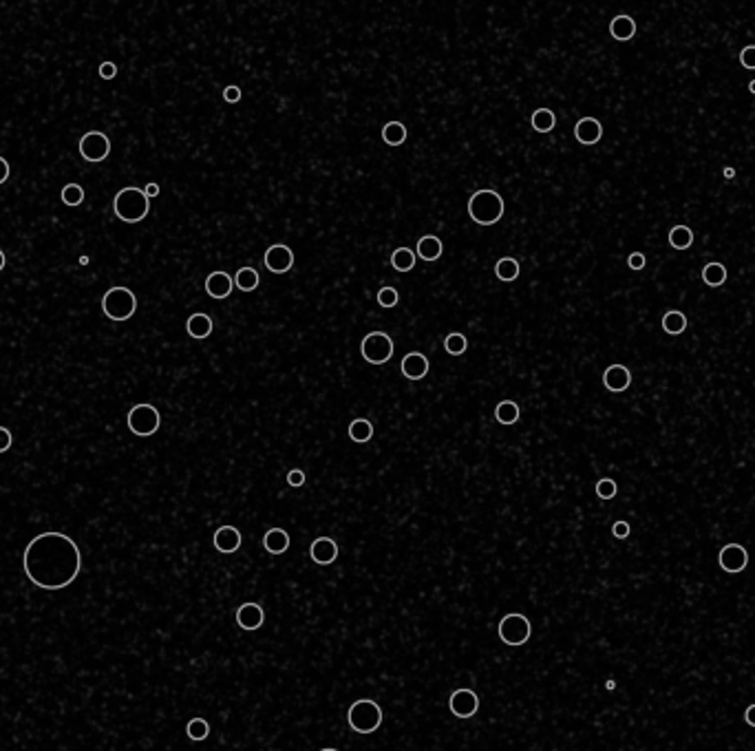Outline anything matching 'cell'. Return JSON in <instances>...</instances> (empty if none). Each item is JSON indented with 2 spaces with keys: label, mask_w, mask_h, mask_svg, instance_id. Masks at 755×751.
Instances as JSON below:
<instances>
[{
  "label": "cell",
  "mask_w": 755,
  "mask_h": 751,
  "mask_svg": "<svg viewBox=\"0 0 755 751\" xmlns=\"http://www.w3.org/2000/svg\"><path fill=\"white\" fill-rule=\"evenodd\" d=\"M663 330H665V334H669V336L682 334L684 330H687V316H684V312L669 310L667 314L663 316Z\"/></svg>",
  "instance_id": "28"
},
{
  "label": "cell",
  "mask_w": 755,
  "mask_h": 751,
  "mask_svg": "<svg viewBox=\"0 0 755 751\" xmlns=\"http://www.w3.org/2000/svg\"><path fill=\"white\" fill-rule=\"evenodd\" d=\"M718 563H720V568L724 572H729V575H738V572L747 570L749 552H747V548L742 546V543H727V546H722V550H720Z\"/></svg>",
  "instance_id": "11"
},
{
  "label": "cell",
  "mask_w": 755,
  "mask_h": 751,
  "mask_svg": "<svg viewBox=\"0 0 755 751\" xmlns=\"http://www.w3.org/2000/svg\"><path fill=\"white\" fill-rule=\"evenodd\" d=\"M375 301H378V305H380V308L391 310V308H395V305H397V301H400V294H397V290L391 288V285H384V288L378 290Z\"/></svg>",
  "instance_id": "37"
},
{
  "label": "cell",
  "mask_w": 755,
  "mask_h": 751,
  "mask_svg": "<svg viewBox=\"0 0 755 751\" xmlns=\"http://www.w3.org/2000/svg\"><path fill=\"white\" fill-rule=\"evenodd\" d=\"M347 723L356 734H373L382 725V709L371 698H360L347 711Z\"/></svg>",
  "instance_id": "5"
},
{
  "label": "cell",
  "mask_w": 755,
  "mask_h": 751,
  "mask_svg": "<svg viewBox=\"0 0 755 751\" xmlns=\"http://www.w3.org/2000/svg\"><path fill=\"white\" fill-rule=\"evenodd\" d=\"M265 621V612L258 604H241L236 608V624L241 630H258Z\"/></svg>",
  "instance_id": "17"
},
{
  "label": "cell",
  "mask_w": 755,
  "mask_h": 751,
  "mask_svg": "<svg viewBox=\"0 0 755 751\" xmlns=\"http://www.w3.org/2000/svg\"><path fill=\"white\" fill-rule=\"evenodd\" d=\"M749 91H751V93H755V80H753V82L749 84Z\"/></svg>",
  "instance_id": "51"
},
{
  "label": "cell",
  "mask_w": 755,
  "mask_h": 751,
  "mask_svg": "<svg viewBox=\"0 0 755 751\" xmlns=\"http://www.w3.org/2000/svg\"><path fill=\"white\" fill-rule=\"evenodd\" d=\"M186 734L190 740H195V743H201V740H206L208 736H210V725H208L206 718L197 716L186 725Z\"/></svg>",
  "instance_id": "34"
},
{
  "label": "cell",
  "mask_w": 755,
  "mask_h": 751,
  "mask_svg": "<svg viewBox=\"0 0 755 751\" xmlns=\"http://www.w3.org/2000/svg\"><path fill=\"white\" fill-rule=\"evenodd\" d=\"M727 268H724L722 263L713 261V263H707L702 268V281L709 285V288H720V285L727 281Z\"/></svg>",
  "instance_id": "31"
},
{
  "label": "cell",
  "mask_w": 755,
  "mask_h": 751,
  "mask_svg": "<svg viewBox=\"0 0 755 751\" xmlns=\"http://www.w3.org/2000/svg\"><path fill=\"white\" fill-rule=\"evenodd\" d=\"M232 279H234V288L241 290V292H254L258 288V283H261V276H258V272L254 268H250V265L236 270V274L232 276Z\"/></svg>",
  "instance_id": "25"
},
{
  "label": "cell",
  "mask_w": 755,
  "mask_h": 751,
  "mask_svg": "<svg viewBox=\"0 0 755 751\" xmlns=\"http://www.w3.org/2000/svg\"><path fill=\"white\" fill-rule=\"evenodd\" d=\"M214 548L219 552H225V555H230V552L238 550L241 548V530L234 528V526H221L214 530Z\"/></svg>",
  "instance_id": "19"
},
{
  "label": "cell",
  "mask_w": 755,
  "mask_h": 751,
  "mask_svg": "<svg viewBox=\"0 0 755 751\" xmlns=\"http://www.w3.org/2000/svg\"><path fill=\"white\" fill-rule=\"evenodd\" d=\"M497 635H499L502 643L506 645H523L528 643V639L532 635V626L525 615H519V612H510V615L502 617L499 628H497Z\"/></svg>",
  "instance_id": "6"
},
{
  "label": "cell",
  "mask_w": 755,
  "mask_h": 751,
  "mask_svg": "<svg viewBox=\"0 0 755 751\" xmlns=\"http://www.w3.org/2000/svg\"><path fill=\"white\" fill-rule=\"evenodd\" d=\"M616 493H619V487H616V482L612 478H603L596 482V495L601 500H612L616 497Z\"/></svg>",
  "instance_id": "38"
},
{
  "label": "cell",
  "mask_w": 755,
  "mask_h": 751,
  "mask_svg": "<svg viewBox=\"0 0 755 751\" xmlns=\"http://www.w3.org/2000/svg\"><path fill=\"white\" fill-rule=\"evenodd\" d=\"M612 535H614L616 539H625V537L630 535V524H628V521H614V526H612Z\"/></svg>",
  "instance_id": "43"
},
{
  "label": "cell",
  "mask_w": 755,
  "mask_h": 751,
  "mask_svg": "<svg viewBox=\"0 0 755 751\" xmlns=\"http://www.w3.org/2000/svg\"><path fill=\"white\" fill-rule=\"evenodd\" d=\"M263 263L267 272L272 274H285L292 270L294 265V252L290 245L285 243H276V245H270V248L265 250L263 254Z\"/></svg>",
  "instance_id": "10"
},
{
  "label": "cell",
  "mask_w": 755,
  "mask_h": 751,
  "mask_svg": "<svg viewBox=\"0 0 755 751\" xmlns=\"http://www.w3.org/2000/svg\"><path fill=\"white\" fill-rule=\"evenodd\" d=\"M186 332L193 336V338L197 341H203L208 338V336L212 334V319L203 312H197L193 314L190 319L186 321Z\"/></svg>",
  "instance_id": "22"
},
{
  "label": "cell",
  "mask_w": 755,
  "mask_h": 751,
  "mask_svg": "<svg viewBox=\"0 0 755 751\" xmlns=\"http://www.w3.org/2000/svg\"><path fill=\"white\" fill-rule=\"evenodd\" d=\"M740 64L749 71H755V45H747L740 51Z\"/></svg>",
  "instance_id": "39"
},
{
  "label": "cell",
  "mask_w": 755,
  "mask_h": 751,
  "mask_svg": "<svg viewBox=\"0 0 755 751\" xmlns=\"http://www.w3.org/2000/svg\"><path fill=\"white\" fill-rule=\"evenodd\" d=\"M521 274V265L515 256H502L499 261L495 263V276L504 283H512L519 279Z\"/></svg>",
  "instance_id": "24"
},
{
  "label": "cell",
  "mask_w": 755,
  "mask_h": 751,
  "mask_svg": "<svg viewBox=\"0 0 755 751\" xmlns=\"http://www.w3.org/2000/svg\"><path fill=\"white\" fill-rule=\"evenodd\" d=\"M466 210H469L471 221H475L477 225H495L504 217L506 204L504 197L493 188H482V190H475L471 195Z\"/></svg>",
  "instance_id": "2"
},
{
  "label": "cell",
  "mask_w": 755,
  "mask_h": 751,
  "mask_svg": "<svg viewBox=\"0 0 755 751\" xmlns=\"http://www.w3.org/2000/svg\"><path fill=\"white\" fill-rule=\"evenodd\" d=\"M223 100L227 102V104H236L238 100H241V88H238V86H225L223 88Z\"/></svg>",
  "instance_id": "42"
},
{
  "label": "cell",
  "mask_w": 755,
  "mask_h": 751,
  "mask_svg": "<svg viewBox=\"0 0 755 751\" xmlns=\"http://www.w3.org/2000/svg\"><path fill=\"white\" fill-rule=\"evenodd\" d=\"M5 263H7V256H5V252H3V250H0V272H3Z\"/></svg>",
  "instance_id": "50"
},
{
  "label": "cell",
  "mask_w": 755,
  "mask_h": 751,
  "mask_svg": "<svg viewBox=\"0 0 755 751\" xmlns=\"http://www.w3.org/2000/svg\"><path fill=\"white\" fill-rule=\"evenodd\" d=\"M603 384L605 389L612 393H621L632 384V371L625 367V365H610L608 369L603 371Z\"/></svg>",
  "instance_id": "15"
},
{
  "label": "cell",
  "mask_w": 755,
  "mask_h": 751,
  "mask_svg": "<svg viewBox=\"0 0 755 751\" xmlns=\"http://www.w3.org/2000/svg\"><path fill=\"white\" fill-rule=\"evenodd\" d=\"M444 349L451 356H462L469 349V341H466V336L462 332H453L444 338Z\"/></svg>",
  "instance_id": "35"
},
{
  "label": "cell",
  "mask_w": 755,
  "mask_h": 751,
  "mask_svg": "<svg viewBox=\"0 0 755 751\" xmlns=\"http://www.w3.org/2000/svg\"><path fill=\"white\" fill-rule=\"evenodd\" d=\"M144 195L148 197V199H153V197H157V195H159V184L148 182V184L144 186Z\"/></svg>",
  "instance_id": "47"
},
{
  "label": "cell",
  "mask_w": 755,
  "mask_h": 751,
  "mask_svg": "<svg viewBox=\"0 0 755 751\" xmlns=\"http://www.w3.org/2000/svg\"><path fill=\"white\" fill-rule=\"evenodd\" d=\"M349 438L358 444H364L373 438V424L367 418H356L349 424Z\"/></svg>",
  "instance_id": "32"
},
{
  "label": "cell",
  "mask_w": 755,
  "mask_h": 751,
  "mask_svg": "<svg viewBox=\"0 0 755 751\" xmlns=\"http://www.w3.org/2000/svg\"><path fill=\"white\" fill-rule=\"evenodd\" d=\"M393 338L384 332H369L360 341V356L369 365H384L393 356Z\"/></svg>",
  "instance_id": "7"
},
{
  "label": "cell",
  "mask_w": 755,
  "mask_h": 751,
  "mask_svg": "<svg viewBox=\"0 0 755 751\" xmlns=\"http://www.w3.org/2000/svg\"><path fill=\"white\" fill-rule=\"evenodd\" d=\"M310 557L318 566H330L338 559V543L332 537H318L310 548Z\"/></svg>",
  "instance_id": "18"
},
{
  "label": "cell",
  "mask_w": 755,
  "mask_h": 751,
  "mask_svg": "<svg viewBox=\"0 0 755 751\" xmlns=\"http://www.w3.org/2000/svg\"><path fill=\"white\" fill-rule=\"evenodd\" d=\"M722 175H724V180H733V177H735V171H733V168H731V166H724V171H722Z\"/></svg>",
  "instance_id": "49"
},
{
  "label": "cell",
  "mask_w": 755,
  "mask_h": 751,
  "mask_svg": "<svg viewBox=\"0 0 755 751\" xmlns=\"http://www.w3.org/2000/svg\"><path fill=\"white\" fill-rule=\"evenodd\" d=\"M429 369H431V362L422 352H409L400 362V371L404 378H409V380H422L424 376L429 373Z\"/></svg>",
  "instance_id": "13"
},
{
  "label": "cell",
  "mask_w": 755,
  "mask_h": 751,
  "mask_svg": "<svg viewBox=\"0 0 755 751\" xmlns=\"http://www.w3.org/2000/svg\"><path fill=\"white\" fill-rule=\"evenodd\" d=\"M669 245L673 250H689L693 245V232L687 225H673L669 230Z\"/></svg>",
  "instance_id": "30"
},
{
  "label": "cell",
  "mask_w": 755,
  "mask_h": 751,
  "mask_svg": "<svg viewBox=\"0 0 755 751\" xmlns=\"http://www.w3.org/2000/svg\"><path fill=\"white\" fill-rule=\"evenodd\" d=\"M744 720H747V725L755 727V703L747 707V711H744Z\"/></svg>",
  "instance_id": "48"
},
{
  "label": "cell",
  "mask_w": 755,
  "mask_h": 751,
  "mask_svg": "<svg viewBox=\"0 0 755 751\" xmlns=\"http://www.w3.org/2000/svg\"><path fill=\"white\" fill-rule=\"evenodd\" d=\"M263 546L270 555H283L290 548V532L283 528H270L263 537Z\"/></svg>",
  "instance_id": "21"
},
{
  "label": "cell",
  "mask_w": 755,
  "mask_h": 751,
  "mask_svg": "<svg viewBox=\"0 0 755 751\" xmlns=\"http://www.w3.org/2000/svg\"><path fill=\"white\" fill-rule=\"evenodd\" d=\"M574 137L583 146H594L603 137V126L596 117H581L574 124Z\"/></svg>",
  "instance_id": "16"
},
{
  "label": "cell",
  "mask_w": 755,
  "mask_h": 751,
  "mask_svg": "<svg viewBox=\"0 0 755 751\" xmlns=\"http://www.w3.org/2000/svg\"><path fill=\"white\" fill-rule=\"evenodd\" d=\"M287 484H290V487H294V489H301L303 487V484H305V471H301V469H292L290 473H287Z\"/></svg>",
  "instance_id": "40"
},
{
  "label": "cell",
  "mask_w": 755,
  "mask_h": 751,
  "mask_svg": "<svg viewBox=\"0 0 755 751\" xmlns=\"http://www.w3.org/2000/svg\"><path fill=\"white\" fill-rule=\"evenodd\" d=\"M148 210H151V204H148V197L144 195V188L126 186L113 199V212L117 219L124 223L144 221L148 217Z\"/></svg>",
  "instance_id": "3"
},
{
  "label": "cell",
  "mask_w": 755,
  "mask_h": 751,
  "mask_svg": "<svg viewBox=\"0 0 755 751\" xmlns=\"http://www.w3.org/2000/svg\"><path fill=\"white\" fill-rule=\"evenodd\" d=\"M645 263H647V259H645V254H643V252H632V254L628 256V265H630V270H643V268H645Z\"/></svg>",
  "instance_id": "41"
},
{
  "label": "cell",
  "mask_w": 755,
  "mask_h": 751,
  "mask_svg": "<svg viewBox=\"0 0 755 751\" xmlns=\"http://www.w3.org/2000/svg\"><path fill=\"white\" fill-rule=\"evenodd\" d=\"M321 751H338V749H334V747H327V749H321Z\"/></svg>",
  "instance_id": "52"
},
{
  "label": "cell",
  "mask_w": 755,
  "mask_h": 751,
  "mask_svg": "<svg viewBox=\"0 0 755 751\" xmlns=\"http://www.w3.org/2000/svg\"><path fill=\"white\" fill-rule=\"evenodd\" d=\"M126 424H128V429H131V433H135V436L148 438V436H155L157 433L159 424H162V416H159V411L153 407V404L142 402V404H135V407L128 411Z\"/></svg>",
  "instance_id": "8"
},
{
  "label": "cell",
  "mask_w": 755,
  "mask_h": 751,
  "mask_svg": "<svg viewBox=\"0 0 755 751\" xmlns=\"http://www.w3.org/2000/svg\"><path fill=\"white\" fill-rule=\"evenodd\" d=\"M444 252V243L440 236L435 234H424L420 236V241L415 245V254L420 256L422 261H437Z\"/></svg>",
  "instance_id": "20"
},
{
  "label": "cell",
  "mask_w": 755,
  "mask_h": 751,
  "mask_svg": "<svg viewBox=\"0 0 755 751\" xmlns=\"http://www.w3.org/2000/svg\"><path fill=\"white\" fill-rule=\"evenodd\" d=\"M115 75H117L115 62H102L99 64V77H104V80H113Z\"/></svg>",
  "instance_id": "45"
},
{
  "label": "cell",
  "mask_w": 755,
  "mask_h": 751,
  "mask_svg": "<svg viewBox=\"0 0 755 751\" xmlns=\"http://www.w3.org/2000/svg\"><path fill=\"white\" fill-rule=\"evenodd\" d=\"M415 261H417V254L411 250V248H395L391 252V268L395 272H411L415 268Z\"/></svg>",
  "instance_id": "27"
},
{
  "label": "cell",
  "mask_w": 755,
  "mask_h": 751,
  "mask_svg": "<svg viewBox=\"0 0 755 751\" xmlns=\"http://www.w3.org/2000/svg\"><path fill=\"white\" fill-rule=\"evenodd\" d=\"M79 155L84 157L86 162H104L108 155H111V140L106 137V133L102 131H88L86 135H82V140L77 144Z\"/></svg>",
  "instance_id": "9"
},
{
  "label": "cell",
  "mask_w": 755,
  "mask_h": 751,
  "mask_svg": "<svg viewBox=\"0 0 755 751\" xmlns=\"http://www.w3.org/2000/svg\"><path fill=\"white\" fill-rule=\"evenodd\" d=\"M530 124L536 133H550L556 126V115L550 108H536V111L530 115Z\"/></svg>",
  "instance_id": "29"
},
{
  "label": "cell",
  "mask_w": 755,
  "mask_h": 751,
  "mask_svg": "<svg viewBox=\"0 0 755 751\" xmlns=\"http://www.w3.org/2000/svg\"><path fill=\"white\" fill-rule=\"evenodd\" d=\"M449 709L451 714L457 718H473L480 709V696L475 694L473 689H455L451 698H449Z\"/></svg>",
  "instance_id": "12"
},
{
  "label": "cell",
  "mask_w": 755,
  "mask_h": 751,
  "mask_svg": "<svg viewBox=\"0 0 755 751\" xmlns=\"http://www.w3.org/2000/svg\"><path fill=\"white\" fill-rule=\"evenodd\" d=\"M9 173H12V168H9V162L5 160V157H0V186H3L9 180Z\"/></svg>",
  "instance_id": "46"
},
{
  "label": "cell",
  "mask_w": 755,
  "mask_h": 751,
  "mask_svg": "<svg viewBox=\"0 0 755 751\" xmlns=\"http://www.w3.org/2000/svg\"><path fill=\"white\" fill-rule=\"evenodd\" d=\"M12 442H14L12 431H9L7 427H0V453H5V451L12 449Z\"/></svg>",
  "instance_id": "44"
},
{
  "label": "cell",
  "mask_w": 755,
  "mask_h": 751,
  "mask_svg": "<svg viewBox=\"0 0 755 751\" xmlns=\"http://www.w3.org/2000/svg\"><path fill=\"white\" fill-rule=\"evenodd\" d=\"M27 579L42 590L71 586L82 568L77 543L64 532H40L27 543L23 555Z\"/></svg>",
  "instance_id": "1"
},
{
  "label": "cell",
  "mask_w": 755,
  "mask_h": 751,
  "mask_svg": "<svg viewBox=\"0 0 755 751\" xmlns=\"http://www.w3.org/2000/svg\"><path fill=\"white\" fill-rule=\"evenodd\" d=\"M234 290V279L227 272L223 270H214L208 274L206 279V292L208 296H212V299L221 301V299H227V296L232 294Z\"/></svg>",
  "instance_id": "14"
},
{
  "label": "cell",
  "mask_w": 755,
  "mask_h": 751,
  "mask_svg": "<svg viewBox=\"0 0 755 751\" xmlns=\"http://www.w3.org/2000/svg\"><path fill=\"white\" fill-rule=\"evenodd\" d=\"M610 36L619 42H628L636 36V23L632 16H616L610 23Z\"/></svg>",
  "instance_id": "23"
},
{
  "label": "cell",
  "mask_w": 755,
  "mask_h": 751,
  "mask_svg": "<svg viewBox=\"0 0 755 751\" xmlns=\"http://www.w3.org/2000/svg\"><path fill=\"white\" fill-rule=\"evenodd\" d=\"M60 197H62V204L64 206H71V208H75V206H79V204L84 201L86 193H84V188L79 186V184H66L62 188V193H60Z\"/></svg>",
  "instance_id": "36"
},
{
  "label": "cell",
  "mask_w": 755,
  "mask_h": 751,
  "mask_svg": "<svg viewBox=\"0 0 755 751\" xmlns=\"http://www.w3.org/2000/svg\"><path fill=\"white\" fill-rule=\"evenodd\" d=\"M382 140L389 146H402L406 142V126L402 122H389L382 128Z\"/></svg>",
  "instance_id": "33"
},
{
  "label": "cell",
  "mask_w": 755,
  "mask_h": 751,
  "mask_svg": "<svg viewBox=\"0 0 755 751\" xmlns=\"http://www.w3.org/2000/svg\"><path fill=\"white\" fill-rule=\"evenodd\" d=\"M135 310H137V296L128 288H124V285H115V288L104 292L102 296V312L111 321L117 323L128 321L135 314Z\"/></svg>",
  "instance_id": "4"
},
{
  "label": "cell",
  "mask_w": 755,
  "mask_h": 751,
  "mask_svg": "<svg viewBox=\"0 0 755 751\" xmlns=\"http://www.w3.org/2000/svg\"><path fill=\"white\" fill-rule=\"evenodd\" d=\"M519 404H517L515 400H502L499 404L495 407V420L499 424H506V427H510V424L519 422Z\"/></svg>",
  "instance_id": "26"
}]
</instances>
